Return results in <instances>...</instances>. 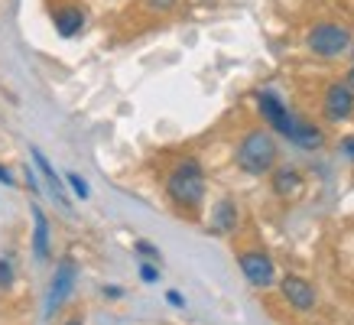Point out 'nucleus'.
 I'll list each match as a JSON object with an SVG mask.
<instances>
[{"label": "nucleus", "mask_w": 354, "mask_h": 325, "mask_svg": "<svg viewBox=\"0 0 354 325\" xmlns=\"http://www.w3.org/2000/svg\"><path fill=\"white\" fill-rule=\"evenodd\" d=\"M237 263H241V273L247 277V283H254V286H260V290L273 286V280H277L273 260H270L263 250H244V254L237 257Z\"/></svg>", "instance_id": "39448f33"}, {"label": "nucleus", "mask_w": 354, "mask_h": 325, "mask_svg": "<svg viewBox=\"0 0 354 325\" xmlns=\"http://www.w3.org/2000/svg\"><path fill=\"white\" fill-rule=\"evenodd\" d=\"M75 286V263L72 260H62L59 267H55V277H53V290H49V313H53L55 306H62V299L72 292Z\"/></svg>", "instance_id": "6e6552de"}, {"label": "nucleus", "mask_w": 354, "mask_h": 325, "mask_svg": "<svg viewBox=\"0 0 354 325\" xmlns=\"http://www.w3.org/2000/svg\"><path fill=\"white\" fill-rule=\"evenodd\" d=\"M32 225H36V231H32V254H36V260H49V221H46L39 205H32Z\"/></svg>", "instance_id": "1a4fd4ad"}, {"label": "nucleus", "mask_w": 354, "mask_h": 325, "mask_svg": "<svg viewBox=\"0 0 354 325\" xmlns=\"http://www.w3.org/2000/svg\"><path fill=\"white\" fill-rule=\"evenodd\" d=\"M322 130L312 127L309 120H299V127H296V133H292V143L296 147H302V150H315V147H322Z\"/></svg>", "instance_id": "4468645a"}, {"label": "nucleus", "mask_w": 354, "mask_h": 325, "mask_svg": "<svg viewBox=\"0 0 354 325\" xmlns=\"http://www.w3.org/2000/svg\"><path fill=\"white\" fill-rule=\"evenodd\" d=\"M13 283V267L7 260H0V286H10Z\"/></svg>", "instance_id": "6ab92c4d"}, {"label": "nucleus", "mask_w": 354, "mask_h": 325, "mask_svg": "<svg viewBox=\"0 0 354 325\" xmlns=\"http://www.w3.org/2000/svg\"><path fill=\"white\" fill-rule=\"evenodd\" d=\"M0 183H3V185L13 183V179H10V169H7V166H0Z\"/></svg>", "instance_id": "4be33fe9"}, {"label": "nucleus", "mask_w": 354, "mask_h": 325, "mask_svg": "<svg viewBox=\"0 0 354 325\" xmlns=\"http://www.w3.org/2000/svg\"><path fill=\"white\" fill-rule=\"evenodd\" d=\"M212 228H215L218 234H231L237 228V208H234V202H218V208H215V218H212Z\"/></svg>", "instance_id": "ddd939ff"}, {"label": "nucleus", "mask_w": 354, "mask_h": 325, "mask_svg": "<svg viewBox=\"0 0 354 325\" xmlns=\"http://www.w3.org/2000/svg\"><path fill=\"white\" fill-rule=\"evenodd\" d=\"M338 153H342L348 162H354V133H351V137H342V143H338Z\"/></svg>", "instance_id": "f3484780"}, {"label": "nucleus", "mask_w": 354, "mask_h": 325, "mask_svg": "<svg viewBox=\"0 0 354 325\" xmlns=\"http://www.w3.org/2000/svg\"><path fill=\"white\" fill-rule=\"evenodd\" d=\"M351 53H354V49H351Z\"/></svg>", "instance_id": "393cba45"}, {"label": "nucleus", "mask_w": 354, "mask_h": 325, "mask_svg": "<svg viewBox=\"0 0 354 325\" xmlns=\"http://www.w3.org/2000/svg\"><path fill=\"white\" fill-rule=\"evenodd\" d=\"M65 325H82V319H68V322H65Z\"/></svg>", "instance_id": "b1692460"}, {"label": "nucleus", "mask_w": 354, "mask_h": 325, "mask_svg": "<svg viewBox=\"0 0 354 325\" xmlns=\"http://www.w3.org/2000/svg\"><path fill=\"white\" fill-rule=\"evenodd\" d=\"M140 280H143V283H156V280H160V273H156V267H153V263H140Z\"/></svg>", "instance_id": "a211bd4d"}, {"label": "nucleus", "mask_w": 354, "mask_h": 325, "mask_svg": "<svg viewBox=\"0 0 354 325\" xmlns=\"http://www.w3.org/2000/svg\"><path fill=\"white\" fill-rule=\"evenodd\" d=\"M277 140L270 137L267 130H250L244 140L237 143V153H234V162L250 176H263L273 169L277 162Z\"/></svg>", "instance_id": "f03ea898"}, {"label": "nucleus", "mask_w": 354, "mask_h": 325, "mask_svg": "<svg viewBox=\"0 0 354 325\" xmlns=\"http://www.w3.org/2000/svg\"><path fill=\"white\" fill-rule=\"evenodd\" d=\"M166 299H169V303H172V306H179V309H183V306H185V299H183V292H176V290H169V292H166Z\"/></svg>", "instance_id": "412c9836"}, {"label": "nucleus", "mask_w": 354, "mask_h": 325, "mask_svg": "<svg viewBox=\"0 0 354 325\" xmlns=\"http://www.w3.org/2000/svg\"><path fill=\"white\" fill-rule=\"evenodd\" d=\"M322 111L328 120H348L354 114V88L348 82H335L325 88Z\"/></svg>", "instance_id": "423d86ee"}, {"label": "nucleus", "mask_w": 354, "mask_h": 325, "mask_svg": "<svg viewBox=\"0 0 354 325\" xmlns=\"http://www.w3.org/2000/svg\"><path fill=\"white\" fill-rule=\"evenodd\" d=\"M30 153H32V162H36V169H39V173H43V179L49 183V192H53L55 198H59V205L68 212V198H65V192H62V179L55 176V169L49 166V162H46L43 153H39V150H30Z\"/></svg>", "instance_id": "9b49d317"}, {"label": "nucleus", "mask_w": 354, "mask_h": 325, "mask_svg": "<svg viewBox=\"0 0 354 325\" xmlns=\"http://www.w3.org/2000/svg\"><path fill=\"white\" fill-rule=\"evenodd\" d=\"M299 185H302V176H299V169H292V166H283V169H277V176H273V192L283 195V198L296 195Z\"/></svg>", "instance_id": "f8f14e48"}, {"label": "nucleus", "mask_w": 354, "mask_h": 325, "mask_svg": "<svg viewBox=\"0 0 354 325\" xmlns=\"http://www.w3.org/2000/svg\"><path fill=\"white\" fill-rule=\"evenodd\" d=\"M254 98H257L260 118L267 120L277 133H283V137H290V140H292V133H296V127H299V118H292L290 111H286V104H283L273 91H257Z\"/></svg>", "instance_id": "20e7f679"}, {"label": "nucleus", "mask_w": 354, "mask_h": 325, "mask_svg": "<svg viewBox=\"0 0 354 325\" xmlns=\"http://www.w3.org/2000/svg\"><path fill=\"white\" fill-rule=\"evenodd\" d=\"M65 179H68V185L75 189V195H78V198H88V192H91V189H88V183H85V179H82V176H78V173H68V176H65Z\"/></svg>", "instance_id": "2eb2a0df"}, {"label": "nucleus", "mask_w": 354, "mask_h": 325, "mask_svg": "<svg viewBox=\"0 0 354 325\" xmlns=\"http://www.w3.org/2000/svg\"><path fill=\"white\" fill-rule=\"evenodd\" d=\"M133 250H137V254H143L147 260H160V248H153L150 241H137V244H133Z\"/></svg>", "instance_id": "dca6fc26"}, {"label": "nucleus", "mask_w": 354, "mask_h": 325, "mask_svg": "<svg viewBox=\"0 0 354 325\" xmlns=\"http://www.w3.org/2000/svg\"><path fill=\"white\" fill-rule=\"evenodd\" d=\"M348 85L354 88V68H351V72H348Z\"/></svg>", "instance_id": "5701e85b"}, {"label": "nucleus", "mask_w": 354, "mask_h": 325, "mask_svg": "<svg viewBox=\"0 0 354 325\" xmlns=\"http://www.w3.org/2000/svg\"><path fill=\"white\" fill-rule=\"evenodd\" d=\"M82 26H85V13L78 7H65V10L55 13V32L65 36V39H72L75 32H82Z\"/></svg>", "instance_id": "9d476101"}, {"label": "nucleus", "mask_w": 354, "mask_h": 325, "mask_svg": "<svg viewBox=\"0 0 354 325\" xmlns=\"http://www.w3.org/2000/svg\"><path fill=\"white\" fill-rule=\"evenodd\" d=\"M306 46H309L312 55L319 59H338L351 49V32L338 26V23H315L306 36Z\"/></svg>", "instance_id": "7ed1b4c3"}, {"label": "nucleus", "mask_w": 354, "mask_h": 325, "mask_svg": "<svg viewBox=\"0 0 354 325\" xmlns=\"http://www.w3.org/2000/svg\"><path fill=\"white\" fill-rule=\"evenodd\" d=\"M279 290L286 296V303H290L292 309H299V313H309L312 306H315V290H312V283H306L302 277H283Z\"/></svg>", "instance_id": "0eeeda50"}, {"label": "nucleus", "mask_w": 354, "mask_h": 325, "mask_svg": "<svg viewBox=\"0 0 354 325\" xmlns=\"http://www.w3.org/2000/svg\"><path fill=\"white\" fill-rule=\"evenodd\" d=\"M166 192L176 205L183 208H198L205 198V173L198 160H183L172 166V173L166 176Z\"/></svg>", "instance_id": "f257e3e1"}, {"label": "nucleus", "mask_w": 354, "mask_h": 325, "mask_svg": "<svg viewBox=\"0 0 354 325\" xmlns=\"http://www.w3.org/2000/svg\"><path fill=\"white\" fill-rule=\"evenodd\" d=\"M147 7H150V10H156V13H166V10H172V7H176V0H147Z\"/></svg>", "instance_id": "aec40b11"}]
</instances>
